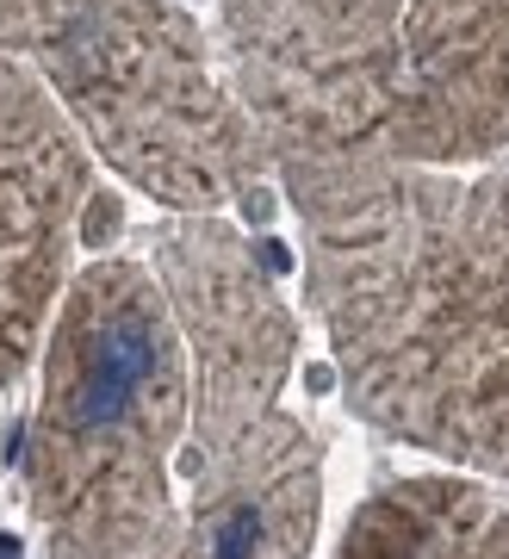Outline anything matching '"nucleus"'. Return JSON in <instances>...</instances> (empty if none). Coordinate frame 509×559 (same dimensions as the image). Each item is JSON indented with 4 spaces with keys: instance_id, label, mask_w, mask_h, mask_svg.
<instances>
[{
    "instance_id": "nucleus-9",
    "label": "nucleus",
    "mask_w": 509,
    "mask_h": 559,
    "mask_svg": "<svg viewBox=\"0 0 509 559\" xmlns=\"http://www.w3.org/2000/svg\"><path fill=\"white\" fill-rule=\"evenodd\" d=\"M335 559H509V510L460 473L398 479L354 510Z\"/></svg>"
},
{
    "instance_id": "nucleus-2",
    "label": "nucleus",
    "mask_w": 509,
    "mask_h": 559,
    "mask_svg": "<svg viewBox=\"0 0 509 559\" xmlns=\"http://www.w3.org/2000/svg\"><path fill=\"white\" fill-rule=\"evenodd\" d=\"M38 360L25 448L38 559H180L175 448L193 392L162 280L125 255L87 261Z\"/></svg>"
},
{
    "instance_id": "nucleus-7",
    "label": "nucleus",
    "mask_w": 509,
    "mask_h": 559,
    "mask_svg": "<svg viewBox=\"0 0 509 559\" xmlns=\"http://www.w3.org/2000/svg\"><path fill=\"white\" fill-rule=\"evenodd\" d=\"M392 150L429 168L509 150V0H404Z\"/></svg>"
},
{
    "instance_id": "nucleus-3",
    "label": "nucleus",
    "mask_w": 509,
    "mask_h": 559,
    "mask_svg": "<svg viewBox=\"0 0 509 559\" xmlns=\"http://www.w3.org/2000/svg\"><path fill=\"white\" fill-rule=\"evenodd\" d=\"M0 57L25 62L94 156L175 212H224L268 175L180 0H0Z\"/></svg>"
},
{
    "instance_id": "nucleus-1",
    "label": "nucleus",
    "mask_w": 509,
    "mask_h": 559,
    "mask_svg": "<svg viewBox=\"0 0 509 559\" xmlns=\"http://www.w3.org/2000/svg\"><path fill=\"white\" fill-rule=\"evenodd\" d=\"M293 218L348 411L509 479V168L386 156L293 200Z\"/></svg>"
},
{
    "instance_id": "nucleus-6",
    "label": "nucleus",
    "mask_w": 509,
    "mask_h": 559,
    "mask_svg": "<svg viewBox=\"0 0 509 559\" xmlns=\"http://www.w3.org/2000/svg\"><path fill=\"white\" fill-rule=\"evenodd\" d=\"M118 224L99 200L94 143L25 62L0 57V392L32 373L75 280L87 224Z\"/></svg>"
},
{
    "instance_id": "nucleus-8",
    "label": "nucleus",
    "mask_w": 509,
    "mask_h": 559,
    "mask_svg": "<svg viewBox=\"0 0 509 559\" xmlns=\"http://www.w3.org/2000/svg\"><path fill=\"white\" fill-rule=\"evenodd\" d=\"M180 559H311L323 510V448L298 417L268 411L212 454H187Z\"/></svg>"
},
{
    "instance_id": "nucleus-5",
    "label": "nucleus",
    "mask_w": 509,
    "mask_h": 559,
    "mask_svg": "<svg viewBox=\"0 0 509 559\" xmlns=\"http://www.w3.org/2000/svg\"><path fill=\"white\" fill-rule=\"evenodd\" d=\"M156 280L187 348V454H212L280 411L298 360V318L274 267L230 218L175 212L156 230Z\"/></svg>"
},
{
    "instance_id": "nucleus-4",
    "label": "nucleus",
    "mask_w": 509,
    "mask_h": 559,
    "mask_svg": "<svg viewBox=\"0 0 509 559\" xmlns=\"http://www.w3.org/2000/svg\"><path fill=\"white\" fill-rule=\"evenodd\" d=\"M217 69L286 200L398 156L404 0H224Z\"/></svg>"
}]
</instances>
